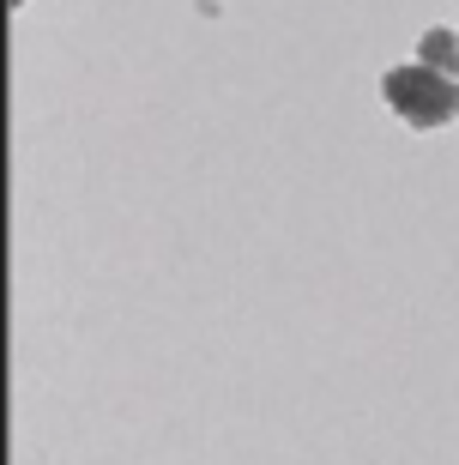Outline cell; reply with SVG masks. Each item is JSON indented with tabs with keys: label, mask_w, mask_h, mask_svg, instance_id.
I'll use <instances>...</instances> for the list:
<instances>
[{
	"label": "cell",
	"mask_w": 459,
	"mask_h": 465,
	"mask_svg": "<svg viewBox=\"0 0 459 465\" xmlns=\"http://www.w3.org/2000/svg\"><path fill=\"white\" fill-rule=\"evenodd\" d=\"M387 91L393 115L405 121V127H442V121L459 115V79L442 67H429V61H405V67H393L381 79Z\"/></svg>",
	"instance_id": "6da1fadb"
},
{
	"label": "cell",
	"mask_w": 459,
	"mask_h": 465,
	"mask_svg": "<svg viewBox=\"0 0 459 465\" xmlns=\"http://www.w3.org/2000/svg\"><path fill=\"white\" fill-rule=\"evenodd\" d=\"M417 61H429V67H442V73H454V79H459V36L454 31H424Z\"/></svg>",
	"instance_id": "7a4b0ae2"
}]
</instances>
